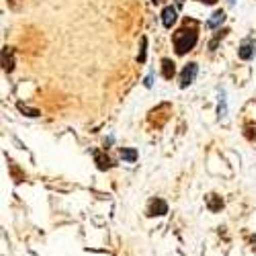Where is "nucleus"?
<instances>
[{
  "mask_svg": "<svg viewBox=\"0 0 256 256\" xmlns=\"http://www.w3.org/2000/svg\"><path fill=\"white\" fill-rule=\"evenodd\" d=\"M199 41V25L193 18H184L182 27L172 35V44L176 50V56H186L188 52H193Z\"/></svg>",
  "mask_w": 256,
  "mask_h": 256,
  "instance_id": "obj_1",
  "label": "nucleus"
},
{
  "mask_svg": "<svg viewBox=\"0 0 256 256\" xmlns=\"http://www.w3.org/2000/svg\"><path fill=\"white\" fill-rule=\"evenodd\" d=\"M170 115H172V104H170V102H162V104L156 106V109L150 111V117H148V121H150V125H154L156 130H162V127L166 125V121L170 119Z\"/></svg>",
  "mask_w": 256,
  "mask_h": 256,
  "instance_id": "obj_2",
  "label": "nucleus"
},
{
  "mask_svg": "<svg viewBox=\"0 0 256 256\" xmlns=\"http://www.w3.org/2000/svg\"><path fill=\"white\" fill-rule=\"evenodd\" d=\"M197 74H199V66H197V64L195 62L186 64V66L182 68V72H180V88H188L190 84L195 82Z\"/></svg>",
  "mask_w": 256,
  "mask_h": 256,
  "instance_id": "obj_3",
  "label": "nucleus"
},
{
  "mask_svg": "<svg viewBox=\"0 0 256 256\" xmlns=\"http://www.w3.org/2000/svg\"><path fill=\"white\" fill-rule=\"evenodd\" d=\"M148 218H162V216H166L168 213V203L164 201V199H152L150 203H148Z\"/></svg>",
  "mask_w": 256,
  "mask_h": 256,
  "instance_id": "obj_4",
  "label": "nucleus"
},
{
  "mask_svg": "<svg viewBox=\"0 0 256 256\" xmlns=\"http://www.w3.org/2000/svg\"><path fill=\"white\" fill-rule=\"evenodd\" d=\"M238 56H240V60H244V62H248V60H252L254 56H256V44L252 39H244L242 41V46H240V50H238Z\"/></svg>",
  "mask_w": 256,
  "mask_h": 256,
  "instance_id": "obj_5",
  "label": "nucleus"
},
{
  "mask_svg": "<svg viewBox=\"0 0 256 256\" xmlns=\"http://www.w3.org/2000/svg\"><path fill=\"white\" fill-rule=\"evenodd\" d=\"M176 18H178V8L176 6H166L162 10V25L166 29H172V25L176 23Z\"/></svg>",
  "mask_w": 256,
  "mask_h": 256,
  "instance_id": "obj_6",
  "label": "nucleus"
},
{
  "mask_svg": "<svg viewBox=\"0 0 256 256\" xmlns=\"http://www.w3.org/2000/svg\"><path fill=\"white\" fill-rule=\"evenodd\" d=\"M92 156H94V162H96L98 170H111L113 168V160L109 158V154H106L104 150H94Z\"/></svg>",
  "mask_w": 256,
  "mask_h": 256,
  "instance_id": "obj_7",
  "label": "nucleus"
},
{
  "mask_svg": "<svg viewBox=\"0 0 256 256\" xmlns=\"http://www.w3.org/2000/svg\"><path fill=\"white\" fill-rule=\"evenodd\" d=\"M2 70L6 74H10L14 70V50L12 48H2Z\"/></svg>",
  "mask_w": 256,
  "mask_h": 256,
  "instance_id": "obj_8",
  "label": "nucleus"
},
{
  "mask_svg": "<svg viewBox=\"0 0 256 256\" xmlns=\"http://www.w3.org/2000/svg\"><path fill=\"white\" fill-rule=\"evenodd\" d=\"M162 76L164 80H172L176 76V64L172 60H168V58L162 60Z\"/></svg>",
  "mask_w": 256,
  "mask_h": 256,
  "instance_id": "obj_9",
  "label": "nucleus"
},
{
  "mask_svg": "<svg viewBox=\"0 0 256 256\" xmlns=\"http://www.w3.org/2000/svg\"><path fill=\"white\" fill-rule=\"evenodd\" d=\"M207 209L211 211V213H218V211H222L224 209V199L220 197V195H216V193H211V195H207Z\"/></svg>",
  "mask_w": 256,
  "mask_h": 256,
  "instance_id": "obj_10",
  "label": "nucleus"
},
{
  "mask_svg": "<svg viewBox=\"0 0 256 256\" xmlns=\"http://www.w3.org/2000/svg\"><path fill=\"white\" fill-rule=\"evenodd\" d=\"M226 12L224 10H216V12H213L211 14V18L207 20V29H220L224 23H226Z\"/></svg>",
  "mask_w": 256,
  "mask_h": 256,
  "instance_id": "obj_11",
  "label": "nucleus"
},
{
  "mask_svg": "<svg viewBox=\"0 0 256 256\" xmlns=\"http://www.w3.org/2000/svg\"><path fill=\"white\" fill-rule=\"evenodd\" d=\"M228 33H230V29H220V31L216 33V37H213V39L209 41V50H211V52H216V50H218V46H220V41H222V39H226V37H228Z\"/></svg>",
  "mask_w": 256,
  "mask_h": 256,
  "instance_id": "obj_12",
  "label": "nucleus"
},
{
  "mask_svg": "<svg viewBox=\"0 0 256 256\" xmlns=\"http://www.w3.org/2000/svg\"><path fill=\"white\" fill-rule=\"evenodd\" d=\"M121 158L125 162H138V152L134 150V148H121Z\"/></svg>",
  "mask_w": 256,
  "mask_h": 256,
  "instance_id": "obj_13",
  "label": "nucleus"
},
{
  "mask_svg": "<svg viewBox=\"0 0 256 256\" xmlns=\"http://www.w3.org/2000/svg\"><path fill=\"white\" fill-rule=\"evenodd\" d=\"M18 111H20V113H25L27 117H39V115H41L37 109H31V106H27L25 102H18Z\"/></svg>",
  "mask_w": 256,
  "mask_h": 256,
  "instance_id": "obj_14",
  "label": "nucleus"
},
{
  "mask_svg": "<svg viewBox=\"0 0 256 256\" xmlns=\"http://www.w3.org/2000/svg\"><path fill=\"white\" fill-rule=\"evenodd\" d=\"M146 52H148V37H142V46H140V54H138L140 64H146Z\"/></svg>",
  "mask_w": 256,
  "mask_h": 256,
  "instance_id": "obj_15",
  "label": "nucleus"
},
{
  "mask_svg": "<svg viewBox=\"0 0 256 256\" xmlns=\"http://www.w3.org/2000/svg\"><path fill=\"white\" fill-rule=\"evenodd\" d=\"M8 166H10V174H12V178H14L16 182H23V180H25V174H20V172H18V168L14 166V162H10Z\"/></svg>",
  "mask_w": 256,
  "mask_h": 256,
  "instance_id": "obj_16",
  "label": "nucleus"
},
{
  "mask_svg": "<svg viewBox=\"0 0 256 256\" xmlns=\"http://www.w3.org/2000/svg\"><path fill=\"white\" fill-rule=\"evenodd\" d=\"M226 113H228V106H226V98H224V94H222V100H220V119H224Z\"/></svg>",
  "mask_w": 256,
  "mask_h": 256,
  "instance_id": "obj_17",
  "label": "nucleus"
},
{
  "mask_svg": "<svg viewBox=\"0 0 256 256\" xmlns=\"http://www.w3.org/2000/svg\"><path fill=\"white\" fill-rule=\"evenodd\" d=\"M144 84H146V88H152V84H154V76H148Z\"/></svg>",
  "mask_w": 256,
  "mask_h": 256,
  "instance_id": "obj_18",
  "label": "nucleus"
},
{
  "mask_svg": "<svg viewBox=\"0 0 256 256\" xmlns=\"http://www.w3.org/2000/svg\"><path fill=\"white\" fill-rule=\"evenodd\" d=\"M197 2H201V4H207V6H213V4H218V0H197Z\"/></svg>",
  "mask_w": 256,
  "mask_h": 256,
  "instance_id": "obj_19",
  "label": "nucleus"
},
{
  "mask_svg": "<svg viewBox=\"0 0 256 256\" xmlns=\"http://www.w3.org/2000/svg\"><path fill=\"white\" fill-rule=\"evenodd\" d=\"M8 4H10V8H14V10H18V0H8Z\"/></svg>",
  "mask_w": 256,
  "mask_h": 256,
  "instance_id": "obj_20",
  "label": "nucleus"
},
{
  "mask_svg": "<svg viewBox=\"0 0 256 256\" xmlns=\"http://www.w3.org/2000/svg\"><path fill=\"white\" fill-rule=\"evenodd\" d=\"M152 2H154V4H160V2H162V0H152Z\"/></svg>",
  "mask_w": 256,
  "mask_h": 256,
  "instance_id": "obj_21",
  "label": "nucleus"
},
{
  "mask_svg": "<svg viewBox=\"0 0 256 256\" xmlns=\"http://www.w3.org/2000/svg\"><path fill=\"white\" fill-rule=\"evenodd\" d=\"M252 244H254V246H252V248H256V238H252Z\"/></svg>",
  "mask_w": 256,
  "mask_h": 256,
  "instance_id": "obj_22",
  "label": "nucleus"
},
{
  "mask_svg": "<svg viewBox=\"0 0 256 256\" xmlns=\"http://www.w3.org/2000/svg\"><path fill=\"white\" fill-rule=\"evenodd\" d=\"M228 2H230V4H234V2H236V0H228Z\"/></svg>",
  "mask_w": 256,
  "mask_h": 256,
  "instance_id": "obj_23",
  "label": "nucleus"
}]
</instances>
